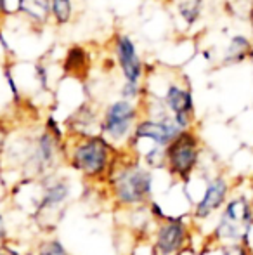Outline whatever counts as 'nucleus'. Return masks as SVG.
<instances>
[{
	"mask_svg": "<svg viewBox=\"0 0 253 255\" xmlns=\"http://www.w3.org/2000/svg\"><path fill=\"white\" fill-rule=\"evenodd\" d=\"M88 66H90V57H88L87 51L80 45H73L68 49L66 57L63 63V71L71 77L82 78V75L87 73Z\"/></svg>",
	"mask_w": 253,
	"mask_h": 255,
	"instance_id": "obj_12",
	"label": "nucleus"
},
{
	"mask_svg": "<svg viewBox=\"0 0 253 255\" xmlns=\"http://www.w3.org/2000/svg\"><path fill=\"white\" fill-rule=\"evenodd\" d=\"M162 101L169 108V111L173 115L175 122L182 130L191 128L192 118H194V101H192V94L187 87L175 82H170L165 89Z\"/></svg>",
	"mask_w": 253,
	"mask_h": 255,
	"instance_id": "obj_8",
	"label": "nucleus"
},
{
	"mask_svg": "<svg viewBox=\"0 0 253 255\" xmlns=\"http://www.w3.org/2000/svg\"><path fill=\"white\" fill-rule=\"evenodd\" d=\"M70 195V188L64 181H54L51 186H47L44 191L40 208H56L61 205Z\"/></svg>",
	"mask_w": 253,
	"mask_h": 255,
	"instance_id": "obj_14",
	"label": "nucleus"
},
{
	"mask_svg": "<svg viewBox=\"0 0 253 255\" xmlns=\"http://www.w3.org/2000/svg\"><path fill=\"white\" fill-rule=\"evenodd\" d=\"M17 9L33 23L44 24L51 17V0H17Z\"/></svg>",
	"mask_w": 253,
	"mask_h": 255,
	"instance_id": "obj_13",
	"label": "nucleus"
},
{
	"mask_svg": "<svg viewBox=\"0 0 253 255\" xmlns=\"http://www.w3.org/2000/svg\"><path fill=\"white\" fill-rule=\"evenodd\" d=\"M5 238V226H3V219L2 215H0V242Z\"/></svg>",
	"mask_w": 253,
	"mask_h": 255,
	"instance_id": "obj_19",
	"label": "nucleus"
},
{
	"mask_svg": "<svg viewBox=\"0 0 253 255\" xmlns=\"http://www.w3.org/2000/svg\"><path fill=\"white\" fill-rule=\"evenodd\" d=\"M70 158L71 165L87 177H101L111 168V144L101 135H80Z\"/></svg>",
	"mask_w": 253,
	"mask_h": 255,
	"instance_id": "obj_1",
	"label": "nucleus"
},
{
	"mask_svg": "<svg viewBox=\"0 0 253 255\" xmlns=\"http://www.w3.org/2000/svg\"><path fill=\"white\" fill-rule=\"evenodd\" d=\"M51 17L63 26L73 19V0H51Z\"/></svg>",
	"mask_w": 253,
	"mask_h": 255,
	"instance_id": "obj_17",
	"label": "nucleus"
},
{
	"mask_svg": "<svg viewBox=\"0 0 253 255\" xmlns=\"http://www.w3.org/2000/svg\"><path fill=\"white\" fill-rule=\"evenodd\" d=\"M37 255H68V252L59 242H49L40 247Z\"/></svg>",
	"mask_w": 253,
	"mask_h": 255,
	"instance_id": "obj_18",
	"label": "nucleus"
},
{
	"mask_svg": "<svg viewBox=\"0 0 253 255\" xmlns=\"http://www.w3.org/2000/svg\"><path fill=\"white\" fill-rule=\"evenodd\" d=\"M177 12L179 16L186 21V24H194L201 16L203 0H177L175 2Z\"/></svg>",
	"mask_w": 253,
	"mask_h": 255,
	"instance_id": "obj_15",
	"label": "nucleus"
},
{
	"mask_svg": "<svg viewBox=\"0 0 253 255\" xmlns=\"http://www.w3.org/2000/svg\"><path fill=\"white\" fill-rule=\"evenodd\" d=\"M199 160V139L191 128L182 130L165 148V161L172 175L186 181Z\"/></svg>",
	"mask_w": 253,
	"mask_h": 255,
	"instance_id": "obj_3",
	"label": "nucleus"
},
{
	"mask_svg": "<svg viewBox=\"0 0 253 255\" xmlns=\"http://www.w3.org/2000/svg\"><path fill=\"white\" fill-rule=\"evenodd\" d=\"M227 193H229V184L224 177H215L213 181L208 182L206 191L203 198L199 200L194 208V217L196 219H206L219 210L224 203H226Z\"/></svg>",
	"mask_w": 253,
	"mask_h": 255,
	"instance_id": "obj_10",
	"label": "nucleus"
},
{
	"mask_svg": "<svg viewBox=\"0 0 253 255\" xmlns=\"http://www.w3.org/2000/svg\"><path fill=\"white\" fill-rule=\"evenodd\" d=\"M180 132H182V128L179 127L173 115H165L160 118H144V120L137 122L130 139L132 141L151 139L156 146L167 148Z\"/></svg>",
	"mask_w": 253,
	"mask_h": 255,
	"instance_id": "obj_6",
	"label": "nucleus"
},
{
	"mask_svg": "<svg viewBox=\"0 0 253 255\" xmlns=\"http://www.w3.org/2000/svg\"><path fill=\"white\" fill-rule=\"evenodd\" d=\"M0 255H10V254L7 250H0Z\"/></svg>",
	"mask_w": 253,
	"mask_h": 255,
	"instance_id": "obj_21",
	"label": "nucleus"
},
{
	"mask_svg": "<svg viewBox=\"0 0 253 255\" xmlns=\"http://www.w3.org/2000/svg\"><path fill=\"white\" fill-rule=\"evenodd\" d=\"M137 120L139 108L134 101L122 98L106 106L101 120V130L111 142H122L132 135Z\"/></svg>",
	"mask_w": 253,
	"mask_h": 255,
	"instance_id": "obj_4",
	"label": "nucleus"
},
{
	"mask_svg": "<svg viewBox=\"0 0 253 255\" xmlns=\"http://www.w3.org/2000/svg\"><path fill=\"white\" fill-rule=\"evenodd\" d=\"M113 51H115V61L120 68L123 80L134 82V84H142L144 78V63L137 52L134 40L128 35L120 33L113 40Z\"/></svg>",
	"mask_w": 253,
	"mask_h": 255,
	"instance_id": "obj_7",
	"label": "nucleus"
},
{
	"mask_svg": "<svg viewBox=\"0 0 253 255\" xmlns=\"http://www.w3.org/2000/svg\"><path fill=\"white\" fill-rule=\"evenodd\" d=\"M58 151V137L51 130H45L40 137L37 139V144L31 153V161L37 167V170H45L51 167Z\"/></svg>",
	"mask_w": 253,
	"mask_h": 255,
	"instance_id": "obj_11",
	"label": "nucleus"
},
{
	"mask_svg": "<svg viewBox=\"0 0 253 255\" xmlns=\"http://www.w3.org/2000/svg\"><path fill=\"white\" fill-rule=\"evenodd\" d=\"M109 181H111L116 200L123 205L142 203L151 193V174L137 161L123 163L122 167L113 168Z\"/></svg>",
	"mask_w": 253,
	"mask_h": 255,
	"instance_id": "obj_2",
	"label": "nucleus"
},
{
	"mask_svg": "<svg viewBox=\"0 0 253 255\" xmlns=\"http://www.w3.org/2000/svg\"><path fill=\"white\" fill-rule=\"evenodd\" d=\"M250 40L247 37H234L233 40L229 42L226 51V63H238V61H243L245 56L250 52Z\"/></svg>",
	"mask_w": 253,
	"mask_h": 255,
	"instance_id": "obj_16",
	"label": "nucleus"
},
{
	"mask_svg": "<svg viewBox=\"0 0 253 255\" xmlns=\"http://www.w3.org/2000/svg\"><path fill=\"white\" fill-rule=\"evenodd\" d=\"M187 238V228L182 221L167 219L156 235V249L160 255H173L184 247Z\"/></svg>",
	"mask_w": 253,
	"mask_h": 255,
	"instance_id": "obj_9",
	"label": "nucleus"
},
{
	"mask_svg": "<svg viewBox=\"0 0 253 255\" xmlns=\"http://www.w3.org/2000/svg\"><path fill=\"white\" fill-rule=\"evenodd\" d=\"M253 222V212L247 198L231 200L226 205L217 226V238L226 242H241L248 236Z\"/></svg>",
	"mask_w": 253,
	"mask_h": 255,
	"instance_id": "obj_5",
	"label": "nucleus"
},
{
	"mask_svg": "<svg viewBox=\"0 0 253 255\" xmlns=\"http://www.w3.org/2000/svg\"><path fill=\"white\" fill-rule=\"evenodd\" d=\"M7 14V0H0V16Z\"/></svg>",
	"mask_w": 253,
	"mask_h": 255,
	"instance_id": "obj_20",
	"label": "nucleus"
}]
</instances>
